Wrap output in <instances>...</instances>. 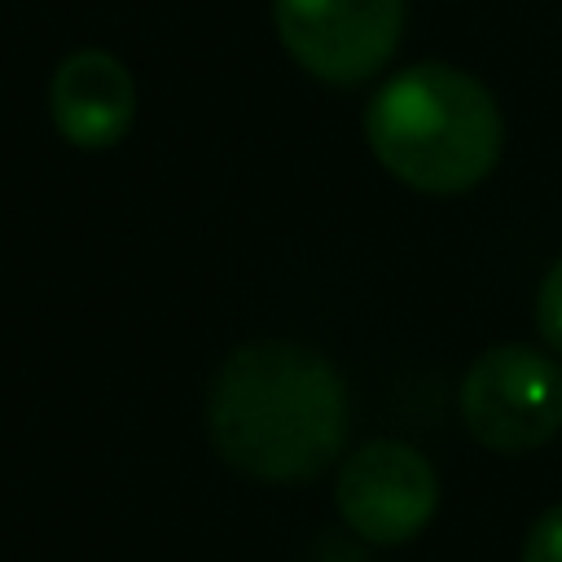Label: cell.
Instances as JSON below:
<instances>
[{
    "mask_svg": "<svg viewBox=\"0 0 562 562\" xmlns=\"http://www.w3.org/2000/svg\"><path fill=\"white\" fill-rule=\"evenodd\" d=\"M347 382L290 338L233 347L206 386V435L224 465L259 483H307L347 443Z\"/></svg>",
    "mask_w": 562,
    "mask_h": 562,
    "instance_id": "obj_1",
    "label": "cell"
},
{
    "mask_svg": "<svg viewBox=\"0 0 562 562\" xmlns=\"http://www.w3.org/2000/svg\"><path fill=\"white\" fill-rule=\"evenodd\" d=\"M364 140L400 184L457 198L501 162L505 123L483 79L448 61H417L369 97Z\"/></svg>",
    "mask_w": 562,
    "mask_h": 562,
    "instance_id": "obj_2",
    "label": "cell"
},
{
    "mask_svg": "<svg viewBox=\"0 0 562 562\" xmlns=\"http://www.w3.org/2000/svg\"><path fill=\"white\" fill-rule=\"evenodd\" d=\"M457 408L465 430L492 452H531L562 430V364L527 342H501L474 356Z\"/></svg>",
    "mask_w": 562,
    "mask_h": 562,
    "instance_id": "obj_3",
    "label": "cell"
},
{
    "mask_svg": "<svg viewBox=\"0 0 562 562\" xmlns=\"http://www.w3.org/2000/svg\"><path fill=\"white\" fill-rule=\"evenodd\" d=\"M272 26L312 79L356 88L395 57L404 0H272Z\"/></svg>",
    "mask_w": 562,
    "mask_h": 562,
    "instance_id": "obj_4",
    "label": "cell"
},
{
    "mask_svg": "<svg viewBox=\"0 0 562 562\" xmlns=\"http://www.w3.org/2000/svg\"><path fill=\"white\" fill-rule=\"evenodd\" d=\"M338 518L378 549L417 540L439 509V474L430 457L404 439L360 443L334 479Z\"/></svg>",
    "mask_w": 562,
    "mask_h": 562,
    "instance_id": "obj_5",
    "label": "cell"
},
{
    "mask_svg": "<svg viewBox=\"0 0 562 562\" xmlns=\"http://www.w3.org/2000/svg\"><path fill=\"white\" fill-rule=\"evenodd\" d=\"M48 114L66 145L110 149L132 132L136 83L110 48H75L53 66Z\"/></svg>",
    "mask_w": 562,
    "mask_h": 562,
    "instance_id": "obj_6",
    "label": "cell"
},
{
    "mask_svg": "<svg viewBox=\"0 0 562 562\" xmlns=\"http://www.w3.org/2000/svg\"><path fill=\"white\" fill-rule=\"evenodd\" d=\"M536 329L553 356H562V259L549 263L540 290H536Z\"/></svg>",
    "mask_w": 562,
    "mask_h": 562,
    "instance_id": "obj_7",
    "label": "cell"
},
{
    "mask_svg": "<svg viewBox=\"0 0 562 562\" xmlns=\"http://www.w3.org/2000/svg\"><path fill=\"white\" fill-rule=\"evenodd\" d=\"M522 562H562V501L531 522L522 540Z\"/></svg>",
    "mask_w": 562,
    "mask_h": 562,
    "instance_id": "obj_8",
    "label": "cell"
}]
</instances>
